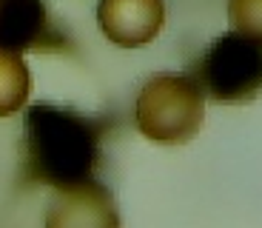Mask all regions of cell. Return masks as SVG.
<instances>
[{
  "instance_id": "obj_1",
  "label": "cell",
  "mask_w": 262,
  "mask_h": 228,
  "mask_svg": "<svg viewBox=\"0 0 262 228\" xmlns=\"http://www.w3.org/2000/svg\"><path fill=\"white\" fill-rule=\"evenodd\" d=\"M112 131L108 117L77 109L34 103L23 120L20 180L32 189L72 191L97 182L103 169V143Z\"/></svg>"
},
{
  "instance_id": "obj_2",
  "label": "cell",
  "mask_w": 262,
  "mask_h": 228,
  "mask_svg": "<svg viewBox=\"0 0 262 228\" xmlns=\"http://www.w3.org/2000/svg\"><path fill=\"white\" fill-rule=\"evenodd\" d=\"M205 117V94L191 74L163 72L145 80L134 103L140 134L160 146H183L196 137Z\"/></svg>"
},
{
  "instance_id": "obj_3",
  "label": "cell",
  "mask_w": 262,
  "mask_h": 228,
  "mask_svg": "<svg viewBox=\"0 0 262 228\" xmlns=\"http://www.w3.org/2000/svg\"><path fill=\"white\" fill-rule=\"evenodd\" d=\"M191 77L214 103H251L262 94V43L239 32L223 34L196 60Z\"/></svg>"
},
{
  "instance_id": "obj_4",
  "label": "cell",
  "mask_w": 262,
  "mask_h": 228,
  "mask_svg": "<svg viewBox=\"0 0 262 228\" xmlns=\"http://www.w3.org/2000/svg\"><path fill=\"white\" fill-rule=\"evenodd\" d=\"M0 49L17 54H72L74 43L43 0H0Z\"/></svg>"
},
{
  "instance_id": "obj_5",
  "label": "cell",
  "mask_w": 262,
  "mask_h": 228,
  "mask_svg": "<svg viewBox=\"0 0 262 228\" xmlns=\"http://www.w3.org/2000/svg\"><path fill=\"white\" fill-rule=\"evenodd\" d=\"M97 23L114 46L140 49L163 32V0H100Z\"/></svg>"
},
{
  "instance_id": "obj_6",
  "label": "cell",
  "mask_w": 262,
  "mask_h": 228,
  "mask_svg": "<svg viewBox=\"0 0 262 228\" xmlns=\"http://www.w3.org/2000/svg\"><path fill=\"white\" fill-rule=\"evenodd\" d=\"M46 228H120L114 197L103 182L57 191L46 211Z\"/></svg>"
},
{
  "instance_id": "obj_7",
  "label": "cell",
  "mask_w": 262,
  "mask_h": 228,
  "mask_svg": "<svg viewBox=\"0 0 262 228\" xmlns=\"http://www.w3.org/2000/svg\"><path fill=\"white\" fill-rule=\"evenodd\" d=\"M32 91V74L26 60L17 52L0 49V117L17 114L29 100Z\"/></svg>"
},
{
  "instance_id": "obj_8",
  "label": "cell",
  "mask_w": 262,
  "mask_h": 228,
  "mask_svg": "<svg viewBox=\"0 0 262 228\" xmlns=\"http://www.w3.org/2000/svg\"><path fill=\"white\" fill-rule=\"evenodd\" d=\"M228 20L234 32L262 43V0H228Z\"/></svg>"
}]
</instances>
